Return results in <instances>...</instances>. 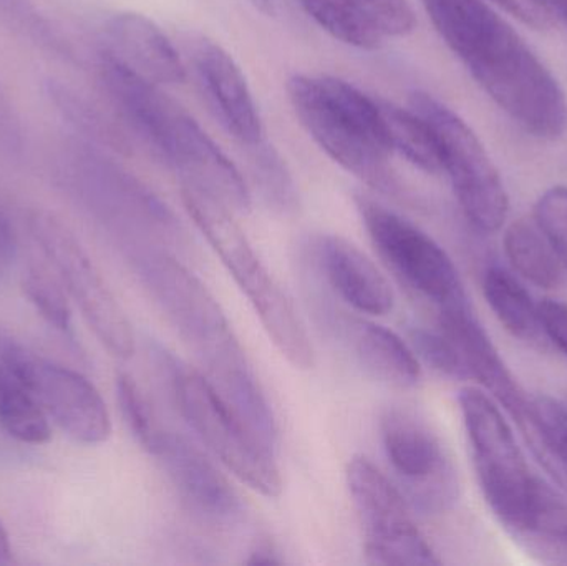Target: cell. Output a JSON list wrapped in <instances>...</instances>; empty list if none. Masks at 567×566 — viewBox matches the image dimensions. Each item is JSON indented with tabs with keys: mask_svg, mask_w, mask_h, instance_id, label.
<instances>
[{
	"mask_svg": "<svg viewBox=\"0 0 567 566\" xmlns=\"http://www.w3.org/2000/svg\"><path fill=\"white\" fill-rule=\"evenodd\" d=\"M449 49L519 128L539 140L567 132V96L526 40L486 0H423Z\"/></svg>",
	"mask_w": 567,
	"mask_h": 566,
	"instance_id": "6da1fadb",
	"label": "cell"
},
{
	"mask_svg": "<svg viewBox=\"0 0 567 566\" xmlns=\"http://www.w3.org/2000/svg\"><path fill=\"white\" fill-rule=\"evenodd\" d=\"M132 259L143 285L195 352L216 391L249 428L269 431L275 412L215 296L175 253L148 248L133 253Z\"/></svg>",
	"mask_w": 567,
	"mask_h": 566,
	"instance_id": "7a4b0ae2",
	"label": "cell"
},
{
	"mask_svg": "<svg viewBox=\"0 0 567 566\" xmlns=\"http://www.w3.org/2000/svg\"><path fill=\"white\" fill-rule=\"evenodd\" d=\"M286 90L300 125L333 163L375 188L393 185L379 100L330 75L293 73Z\"/></svg>",
	"mask_w": 567,
	"mask_h": 566,
	"instance_id": "3957f363",
	"label": "cell"
},
{
	"mask_svg": "<svg viewBox=\"0 0 567 566\" xmlns=\"http://www.w3.org/2000/svg\"><path fill=\"white\" fill-rule=\"evenodd\" d=\"M186 212L251 302L262 328L296 369L313 368V348L279 282L249 243L229 206L192 185H182Z\"/></svg>",
	"mask_w": 567,
	"mask_h": 566,
	"instance_id": "277c9868",
	"label": "cell"
},
{
	"mask_svg": "<svg viewBox=\"0 0 567 566\" xmlns=\"http://www.w3.org/2000/svg\"><path fill=\"white\" fill-rule=\"evenodd\" d=\"M173 395L189 428L223 465L243 484L265 497L282 492L275 451L233 411L205 374L166 356Z\"/></svg>",
	"mask_w": 567,
	"mask_h": 566,
	"instance_id": "5b68a950",
	"label": "cell"
},
{
	"mask_svg": "<svg viewBox=\"0 0 567 566\" xmlns=\"http://www.w3.org/2000/svg\"><path fill=\"white\" fill-rule=\"evenodd\" d=\"M458 402L486 504L512 534L528 515L542 481L529 471L508 421L488 392L465 388Z\"/></svg>",
	"mask_w": 567,
	"mask_h": 566,
	"instance_id": "8992f818",
	"label": "cell"
},
{
	"mask_svg": "<svg viewBox=\"0 0 567 566\" xmlns=\"http://www.w3.org/2000/svg\"><path fill=\"white\" fill-rule=\"evenodd\" d=\"M409 103L435 132L442 150L443 175L449 176L466 219L478 231H499L508 218V193L475 130L432 93L413 92Z\"/></svg>",
	"mask_w": 567,
	"mask_h": 566,
	"instance_id": "52a82bcc",
	"label": "cell"
},
{
	"mask_svg": "<svg viewBox=\"0 0 567 566\" xmlns=\"http://www.w3.org/2000/svg\"><path fill=\"white\" fill-rule=\"evenodd\" d=\"M355 205L377 251L406 288L439 309L468 302L458 269L432 236L370 196L357 195Z\"/></svg>",
	"mask_w": 567,
	"mask_h": 566,
	"instance_id": "ba28073f",
	"label": "cell"
},
{
	"mask_svg": "<svg viewBox=\"0 0 567 566\" xmlns=\"http://www.w3.org/2000/svg\"><path fill=\"white\" fill-rule=\"evenodd\" d=\"M29 229L99 341L116 358H132L128 318L79 239L52 213L39 209L29 216Z\"/></svg>",
	"mask_w": 567,
	"mask_h": 566,
	"instance_id": "9c48e42d",
	"label": "cell"
},
{
	"mask_svg": "<svg viewBox=\"0 0 567 566\" xmlns=\"http://www.w3.org/2000/svg\"><path fill=\"white\" fill-rule=\"evenodd\" d=\"M347 484L359 515L367 562L382 566L439 565L429 542L413 522L409 502L369 459L355 455Z\"/></svg>",
	"mask_w": 567,
	"mask_h": 566,
	"instance_id": "30bf717a",
	"label": "cell"
},
{
	"mask_svg": "<svg viewBox=\"0 0 567 566\" xmlns=\"http://www.w3.org/2000/svg\"><path fill=\"white\" fill-rule=\"evenodd\" d=\"M383 454L410 507L442 514L458 501V477L439 435L419 414L386 409L380 419Z\"/></svg>",
	"mask_w": 567,
	"mask_h": 566,
	"instance_id": "8fae6325",
	"label": "cell"
},
{
	"mask_svg": "<svg viewBox=\"0 0 567 566\" xmlns=\"http://www.w3.org/2000/svg\"><path fill=\"white\" fill-rule=\"evenodd\" d=\"M156 153L178 173L182 185L209 193L235 213L245 215L251 209V189L238 166L182 106L173 115Z\"/></svg>",
	"mask_w": 567,
	"mask_h": 566,
	"instance_id": "7c38bea8",
	"label": "cell"
},
{
	"mask_svg": "<svg viewBox=\"0 0 567 566\" xmlns=\"http://www.w3.org/2000/svg\"><path fill=\"white\" fill-rule=\"evenodd\" d=\"M189 62L199 89L226 132L252 148L266 132L245 72L235 56L208 37L189 40Z\"/></svg>",
	"mask_w": 567,
	"mask_h": 566,
	"instance_id": "4fadbf2b",
	"label": "cell"
},
{
	"mask_svg": "<svg viewBox=\"0 0 567 566\" xmlns=\"http://www.w3.org/2000/svg\"><path fill=\"white\" fill-rule=\"evenodd\" d=\"M29 381L47 415L76 442L96 445L112 434V419L99 389L80 372L33 354Z\"/></svg>",
	"mask_w": 567,
	"mask_h": 566,
	"instance_id": "5bb4252c",
	"label": "cell"
},
{
	"mask_svg": "<svg viewBox=\"0 0 567 566\" xmlns=\"http://www.w3.org/2000/svg\"><path fill=\"white\" fill-rule=\"evenodd\" d=\"M150 455L156 459L189 511L203 521L231 525L243 505L225 475L185 438L165 429Z\"/></svg>",
	"mask_w": 567,
	"mask_h": 566,
	"instance_id": "9a60e30c",
	"label": "cell"
},
{
	"mask_svg": "<svg viewBox=\"0 0 567 566\" xmlns=\"http://www.w3.org/2000/svg\"><path fill=\"white\" fill-rule=\"evenodd\" d=\"M313 263L326 285L360 315L385 316L395 306V295L372 259L342 236L313 238Z\"/></svg>",
	"mask_w": 567,
	"mask_h": 566,
	"instance_id": "2e32d148",
	"label": "cell"
},
{
	"mask_svg": "<svg viewBox=\"0 0 567 566\" xmlns=\"http://www.w3.org/2000/svg\"><path fill=\"white\" fill-rule=\"evenodd\" d=\"M105 53L156 85L185 82L186 65L165 32L146 16L122 12L105 25Z\"/></svg>",
	"mask_w": 567,
	"mask_h": 566,
	"instance_id": "e0dca14e",
	"label": "cell"
},
{
	"mask_svg": "<svg viewBox=\"0 0 567 566\" xmlns=\"http://www.w3.org/2000/svg\"><path fill=\"white\" fill-rule=\"evenodd\" d=\"M333 321L359 364L372 378L400 389L419 384L422 378L419 356L392 329L352 316L336 315Z\"/></svg>",
	"mask_w": 567,
	"mask_h": 566,
	"instance_id": "ac0fdd59",
	"label": "cell"
},
{
	"mask_svg": "<svg viewBox=\"0 0 567 566\" xmlns=\"http://www.w3.org/2000/svg\"><path fill=\"white\" fill-rule=\"evenodd\" d=\"M509 535L536 560L567 565L566 502L542 482L525 521Z\"/></svg>",
	"mask_w": 567,
	"mask_h": 566,
	"instance_id": "d6986e66",
	"label": "cell"
},
{
	"mask_svg": "<svg viewBox=\"0 0 567 566\" xmlns=\"http://www.w3.org/2000/svg\"><path fill=\"white\" fill-rule=\"evenodd\" d=\"M0 425L22 444L42 445L50 441L49 415L30 382L16 369L0 361Z\"/></svg>",
	"mask_w": 567,
	"mask_h": 566,
	"instance_id": "ffe728a7",
	"label": "cell"
},
{
	"mask_svg": "<svg viewBox=\"0 0 567 566\" xmlns=\"http://www.w3.org/2000/svg\"><path fill=\"white\" fill-rule=\"evenodd\" d=\"M483 292L498 321L522 341L538 344L546 339L539 305L518 278L493 266L483 278Z\"/></svg>",
	"mask_w": 567,
	"mask_h": 566,
	"instance_id": "44dd1931",
	"label": "cell"
},
{
	"mask_svg": "<svg viewBox=\"0 0 567 566\" xmlns=\"http://www.w3.org/2000/svg\"><path fill=\"white\" fill-rule=\"evenodd\" d=\"M377 100L392 153H399L429 175H443L442 150L430 123L410 106L403 109L396 103Z\"/></svg>",
	"mask_w": 567,
	"mask_h": 566,
	"instance_id": "7402d4cb",
	"label": "cell"
},
{
	"mask_svg": "<svg viewBox=\"0 0 567 566\" xmlns=\"http://www.w3.org/2000/svg\"><path fill=\"white\" fill-rule=\"evenodd\" d=\"M505 253L515 271L543 289H556L563 282V265L551 243L535 219H518L505 233Z\"/></svg>",
	"mask_w": 567,
	"mask_h": 566,
	"instance_id": "603a6c76",
	"label": "cell"
},
{
	"mask_svg": "<svg viewBox=\"0 0 567 566\" xmlns=\"http://www.w3.org/2000/svg\"><path fill=\"white\" fill-rule=\"evenodd\" d=\"M303 12L332 39L353 49L372 50L382 47L385 37L367 19L353 0H297Z\"/></svg>",
	"mask_w": 567,
	"mask_h": 566,
	"instance_id": "cb8c5ba5",
	"label": "cell"
},
{
	"mask_svg": "<svg viewBox=\"0 0 567 566\" xmlns=\"http://www.w3.org/2000/svg\"><path fill=\"white\" fill-rule=\"evenodd\" d=\"M249 150L252 179L266 205L281 215L296 212L299 208V193L281 153L269 145L268 140Z\"/></svg>",
	"mask_w": 567,
	"mask_h": 566,
	"instance_id": "d4e9b609",
	"label": "cell"
},
{
	"mask_svg": "<svg viewBox=\"0 0 567 566\" xmlns=\"http://www.w3.org/2000/svg\"><path fill=\"white\" fill-rule=\"evenodd\" d=\"M0 19L43 52L70 63L75 62L72 43L53 27L32 0H0Z\"/></svg>",
	"mask_w": 567,
	"mask_h": 566,
	"instance_id": "484cf974",
	"label": "cell"
},
{
	"mask_svg": "<svg viewBox=\"0 0 567 566\" xmlns=\"http://www.w3.org/2000/svg\"><path fill=\"white\" fill-rule=\"evenodd\" d=\"M116 398L130 432L150 454L165 432V428L156 418L148 399L135 379L128 374H120L116 379Z\"/></svg>",
	"mask_w": 567,
	"mask_h": 566,
	"instance_id": "4316f807",
	"label": "cell"
},
{
	"mask_svg": "<svg viewBox=\"0 0 567 566\" xmlns=\"http://www.w3.org/2000/svg\"><path fill=\"white\" fill-rule=\"evenodd\" d=\"M536 428L551 457L558 484L567 491V404L551 395L532 399Z\"/></svg>",
	"mask_w": 567,
	"mask_h": 566,
	"instance_id": "83f0119b",
	"label": "cell"
},
{
	"mask_svg": "<svg viewBox=\"0 0 567 566\" xmlns=\"http://www.w3.org/2000/svg\"><path fill=\"white\" fill-rule=\"evenodd\" d=\"M22 286L30 305L52 328L62 332L72 329V309L62 282H56L42 269H30Z\"/></svg>",
	"mask_w": 567,
	"mask_h": 566,
	"instance_id": "f1b7e54d",
	"label": "cell"
},
{
	"mask_svg": "<svg viewBox=\"0 0 567 566\" xmlns=\"http://www.w3.org/2000/svg\"><path fill=\"white\" fill-rule=\"evenodd\" d=\"M535 222L567 271V186H551L539 196L535 205Z\"/></svg>",
	"mask_w": 567,
	"mask_h": 566,
	"instance_id": "f546056e",
	"label": "cell"
},
{
	"mask_svg": "<svg viewBox=\"0 0 567 566\" xmlns=\"http://www.w3.org/2000/svg\"><path fill=\"white\" fill-rule=\"evenodd\" d=\"M47 95L50 96L56 110L62 113L63 119L69 120L70 125L75 126L85 135H93L100 140L106 138L109 130H106L102 116L93 110V106H90L86 100L76 95L72 89L55 82V80H49L47 82Z\"/></svg>",
	"mask_w": 567,
	"mask_h": 566,
	"instance_id": "4dcf8cb0",
	"label": "cell"
},
{
	"mask_svg": "<svg viewBox=\"0 0 567 566\" xmlns=\"http://www.w3.org/2000/svg\"><path fill=\"white\" fill-rule=\"evenodd\" d=\"M383 37H406L415 30L416 16L409 0H353Z\"/></svg>",
	"mask_w": 567,
	"mask_h": 566,
	"instance_id": "1f68e13d",
	"label": "cell"
},
{
	"mask_svg": "<svg viewBox=\"0 0 567 566\" xmlns=\"http://www.w3.org/2000/svg\"><path fill=\"white\" fill-rule=\"evenodd\" d=\"M513 19L538 32H548L556 25L555 13L545 0H488Z\"/></svg>",
	"mask_w": 567,
	"mask_h": 566,
	"instance_id": "d6a6232c",
	"label": "cell"
},
{
	"mask_svg": "<svg viewBox=\"0 0 567 566\" xmlns=\"http://www.w3.org/2000/svg\"><path fill=\"white\" fill-rule=\"evenodd\" d=\"M543 331L563 354L567 356V305L555 299L539 302Z\"/></svg>",
	"mask_w": 567,
	"mask_h": 566,
	"instance_id": "836d02e7",
	"label": "cell"
},
{
	"mask_svg": "<svg viewBox=\"0 0 567 566\" xmlns=\"http://www.w3.org/2000/svg\"><path fill=\"white\" fill-rule=\"evenodd\" d=\"M17 248H19V243H17L16 228L7 213L0 208V265L13 261Z\"/></svg>",
	"mask_w": 567,
	"mask_h": 566,
	"instance_id": "e575fe53",
	"label": "cell"
},
{
	"mask_svg": "<svg viewBox=\"0 0 567 566\" xmlns=\"http://www.w3.org/2000/svg\"><path fill=\"white\" fill-rule=\"evenodd\" d=\"M246 564L279 565L282 564V560L279 558V554L278 550H276L275 545L268 544V542H262V544H258L255 548H252L248 560H246Z\"/></svg>",
	"mask_w": 567,
	"mask_h": 566,
	"instance_id": "d590c367",
	"label": "cell"
},
{
	"mask_svg": "<svg viewBox=\"0 0 567 566\" xmlns=\"http://www.w3.org/2000/svg\"><path fill=\"white\" fill-rule=\"evenodd\" d=\"M12 547H10L9 535L0 524V566L12 564Z\"/></svg>",
	"mask_w": 567,
	"mask_h": 566,
	"instance_id": "8d00e7d4",
	"label": "cell"
},
{
	"mask_svg": "<svg viewBox=\"0 0 567 566\" xmlns=\"http://www.w3.org/2000/svg\"><path fill=\"white\" fill-rule=\"evenodd\" d=\"M252 7L258 12H261L266 17H275L278 13V3L276 0H249Z\"/></svg>",
	"mask_w": 567,
	"mask_h": 566,
	"instance_id": "74e56055",
	"label": "cell"
},
{
	"mask_svg": "<svg viewBox=\"0 0 567 566\" xmlns=\"http://www.w3.org/2000/svg\"><path fill=\"white\" fill-rule=\"evenodd\" d=\"M556 19L563 20L567 25V0H545Z\"/></svg>",
	"mask_w": 567,
	"mask_h": 566,
	"instance_id": "f35d334b",
	"label": "cell"
}]
</instances>
